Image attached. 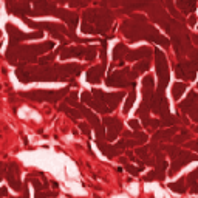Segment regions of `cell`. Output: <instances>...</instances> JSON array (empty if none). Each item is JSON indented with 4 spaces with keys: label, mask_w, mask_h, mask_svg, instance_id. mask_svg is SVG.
Listing matches in <instances>:
<instances>
[{
    "label": "cell",
    "mask_w": 198,
    "mask_h": 198,
    "mask_svg": "<svg viewBox=\"0 0 198 198\" xmlns=\"http://www.w3.org/2000/svg\"><path fill=\"white\" fill-rule=\"evenodd\" d=\"M82 20L93 23L97 30V34H105L112 27L113 16L107 9H87L82 14Z\"/></svg>",
    "instance_id": "1"
},
{
    "label": "cell",
    "mask_w": 198,
    "mask_h": 198,
    "mask_svg": "<svg viewBox=\"0 0 198 198\" xmlns=\"http://www.w3.org/2000/svg\"><path fill=\"white\" fill-rule=\"evenodd\" d=\"M68 88H62L59 91H51V90H33V91H25L22 93L23 97H28L31 101L36 102H56L59 99H62L67 94Z\"/></svg>",
    "instance_id": "2"
},
{
    "label": "cell",
    "mask_w": 198,
    "mask_h": 198,
    "mask_svg": "<svg viewBox=\"0 0 198 198\" xmlns=\"http://www.w3.org/2000/svg\"><path fill=\"white\" fill-rule=\"evenodd\" d=\"M155 65H156V73H158V79H160L158 91L164 93V88L169 82V67H167V59H166L164 53L160 51V50H155Z\"/></svg>",
    "instance_id": "3"
},
{
    "label": "cell",
    "mask_w": 198,
    "mask_h": 198,
    "mask_svg": "<svg viewBox=\"0 0 198 198\" xmlns=\"http://www.w3.org/2000/svg\"><path fill=\"white\" fill-rule=\"evenodd\" d=\"M196 71H198V61H184L175 67L177 78L183 81H193L196 78Z\"/></svg>",
    "instance_id": "4"
},
{
    "label": "cell",
    "mask_w": 198,
    "mask_h": 198,
    "mask_svg": "<svg viewBox=\"0 0 198 198\" xmlns=\"http://www.w3.org/2000/svg\"><path fill=\"white\" fill-rule=\"evenodd\" d=\"M93 97L96 101H101L102 104H105L110 110H115L118 107V104L122 101L124 93L118 91V93H104L101 90H93Z\"/></svg>",
    "instance_id": "5"
},
{
    "label": "cell",
    "mask_w": 198,
    "mask_h": 198,
    "mask_svg": "<svg viewBox=\"0 0 198 198\" xmlns=\"http://www.w3.org/2000/svg\"><path fill=\"white\" fill-rule=\"evenodd\" d=\"M6 31H8V34H9V45H17V43L22 42V40H33V39H39V37L43 36L40 31L25 34V33H22L19 28H16L14 25H11V23L6 25Z\"/></svg>",
    "instance_id": "6"
},
{
    "label": "cell",
    "mask_w": 198,
    "mask_h": 198,
    "mask_svg": "<svg viewBox=\"0 0 198 198\" xmlns=\"http://www.w3.org/2000/svg\"><path fill=\"white\" fill-rule=\"evenodd\" d=\"M190 161H198V155H193V153H189V152H186V150H181V153H180L177 158H173L172 167L169 169L167 175H175L178 170H181V169H183L184 166H187Z\"/></svg>",
    "instance_id": "7"
},
{
    "label": "cell",
    "mask_w": 198,
    "mask_h": 198,
    "mask_svg": "<svg viewBox=\"0 0 198 198\" xmlns=\"http://www.w3.org/2000/svg\"><path fill=\"white\" fill-rule=\"evenodd\" d=\"M19 175H20L19 166H17L16 163H9V164H8V170L5 172V177H6L9 186H11L14 190H17V192L22 189V183H20V180H19Z\"/></svg>",
    "instance_id": "8"
},
{
    "label": "cell",
    "mask_w": 198,
    "mask_h": 198,
    "mask_svg": "<svg viewBox=\"0 0 198 198\" xmlns=\"http://www.w3.org/2000/svg\"><path fill=\"white\" fill-rule=\"evenodd\" d=\"M104 126L107 127V141H113L118 138V135L122 132V122L118 118H105Z\"/></svg>",
    "instance_id": "9"
},
{
    "label": "cell",
    "mask_w": 198,
    "mask_h": 198,
    "mask_svg": "<svg viewBox=\"0 0 198 198\" xmlns=\"http://www.w3.org/2000/svg\"><path fill=\"white\" fill-rule=\"evenodd\" d=\"M56 17L62 19L68 27H70V33H73L78 27V22H79V16L76 13H71V11H67V9H62V8H57L56 9Z\"/></svg>",
    "instance_id": "10"
},
{
    "label": "cell",
    "mask_w": 198,
    "mask_h": 198,
    "mask_svg": "<svg viewBox=\"0 0 198 198\" xmlns=\"http://www.w3.org/2000/svg\"><path fill=\"white\" fill-rule=\"evenodd\" d=\"M87 48L84 46H61L57 48V53L62 61L70 59V57H85Z\"/></svg>",
    "instance_id": "11"
},
{
    "label": "cell",
    "mask_w": 198,
    "mask_h": 198,
    "mask_svg": "<svg viewBox=\"0 0 198 198\" xmlns=\"http://www.w3.org/2000/svg\"><path fill=\"white\" fill-rule=\"evenodd\" d=\"M178 108H181V110L186 112L187 115L196 113V112H198V93L190 91V93L187 94V99L178 105Z\"/></svg>",
    "instance_id": "12"
},
{
    "label": "cell",
    "mask_w": 198,
    "mask_h": 198,
    "mask_svg": "<svg viewBox=\"0 0 198 198\" xmlns=\"http://www.w3.org/2000/svg\"><path fill=\"white\" fill-rule=\"evenodd\" d=\"M130 70L126 68V70H122V71H115L112 73L110 76L105 79V84L108 87H126L127 85V79H126V74L129 73Z\"/></svg>",
    "instance_id": "13"
},
{
    "label": "cell",
    "mask_w": 198,
    "mask_h": 198,
    "mask_svg": "<svg viewBox=\"0 0 198 198\" xmlns=\"http://www.w3.org/2000/svg\"><path fill=\"white\" fill-rule=\"evenodd\" d=\"M6 8L9 9L11 14L20 17V19H25V16H31L33 9L28 3H11V2H6Z\"/></svg>",
    "instance_id": "14"
},
{
    "label": "cell",
    "mask_w": 198,
    "mask_h": 198,
    "mask_svg": "<svg viewBox=\"0 0 198 198\" xmlns=\"http://www.w3.org/2000/svg\"><path fill=\"white\" fill-rule=\"evenodd\" d=\"M57 6L48 2H34V9L31 13V16H48V14H56Z\"/></svg>",
    "instance_id": "15"
},
{
    "label": "cell",
    "mask_w": 198,
    "mask_h": 198,
    "mask_svg": "<svg viewBox=\"0 0 198 198\" xmlns=\"http://www.w3.org/2000/svg\"><path fill=\"white\" fill-rule=\"evenodd\" d=\"M104 71H105V64H101V65H96V67L90 68L87 71V81L90 84H99L104 78Z\"/></svg>",
    "instance_id": "16"
},
{
    "label": "cell",
    "mask_w": 198,
    "mask_h": 198,
    "mask_svg": "<svg viewBox=\"0 0 198 198\" xmlns=\"http://www.w3.org/2000/svg\"><path fill=\"white\" fill-rule=\"evenodd\" d=\"M152 56V50L148 46H142V48H138V50H133V51H129L127 54V61L130 62H135V61H139V59H148Z\"/></svg>",
    "instance_id": "17"
},
{
    "label": "cell",
    "mask_w": 198,
    "mask_h": 198,
    "mask_svg": "<svg viewBox=\"0 0 198 198\" xmlns=\"http://www.w3.org/2000/svg\"><path fill=\"white\" fill-rule=\"evenodd\" d=\"M78 110L82 113V116H85V118L88 119V122H90V126H91V127H94L96 130H99V129L102 127V126H101V121H99V118H97L96 115H93L88 108H85V107H82V105L79 104Z\"/></svg>",
    "instance_id": "18"
},
{
    "label": "cell",
    "mask_w": 198,
    "mask_h": 198,
    "mask_svg": "<svg viewBox=\"0 0 198 198\" xmlns=\"http://www.w3.org/2000/svg\"><path fill=\"white\" fill-rule=\"evenodd\" d=\"M96 144H97V147H99V150H101L105 156H108V158H115V156L118 155L116 150H115V145H110V144L104 142L102 139H96Z\"/></svg>",
    "instance_id": "19"
},
{
    "label": "cell",
    "mask_w": 198,
    "mask_h": 198,
    "mask_svg": "<svg viewBox=\"0 0 198 198\" xmlns=\"http://www.w3.org/2000/svg\"><path fill=\"white\" fill-rule=\"evenodd\" d=\"M175 132H177L175 127H170V129H166V130H160V132L155 133L153 141L155 142H158V141H169L173 136V133H175Z\"/></svg>",
    "instance_id": "20"
},
{
    "label": "cell",
    "mask_w": 198,
    "mask_h": 198,
    "mask_svg": "<svg viewBox=\"0 0 198 198\" xmlns=\"http://www.w3.org/2000/svg\"><path fill=\"white\" fill-rule=\"evenodd\" d=\"M127 54H129V50L124 43H118L113 50V59L115 61H122L124 57H127Z\"/></svg>",
    "instance_id": "21"
},
{
    "label": "cell",
    "mask_w": 198,
    "mask_h": 198,
    "mask_svg": "<svg viewBox=\"0 0 198 198\" xmlns=\"http://www.w3.org/2000/svg\"><path fill=\"white\" fill-rule=\"evenodd\" d=\"M132 91H130V94L127 96V101H126V105H124V108H122V113L124 115H127L129 112H130V108L133 107V104H135V99H136V93H135V82H132Z\"/></svg>",
    "instance_id": "22"
},
{
    "label": "cell",
    "mask_w": 198,
    "mask_h": 198,
    "mask_svg": "<svg viewBox=\"0 0 198 198\" xmlns=\"http://www.w3.org/2000/svg\"><path fill=\"white\" fill-rule=\"evenodd\" d=\"M16 78H17L22 84H30V82L33 81L31 73H30L28 70H25V68H19V70L16 71Z\"/></svg>",
    "instance_id": "23"
},
{
    "label": "cell",
    "mask_w": 198,
    "mask_h": 198,
    "mask_svg": "<svg viewBox=\"0 0 198 198\" xmlns=\"http://www.w3.org/2000/svg\"><path fill=\"white\" fill-rule=\"evenodd\" d=\"M186 84L184 82H177V84H173V87H172V96H173V99H180L183 94H184V91H186Z\"/></svg>",
    "instance_id": "24"
},
{
    "label": "cell",
    "mask_w": 198,
    "mask_h": 198,
    "mask_svg": "<svg viewBox=\"0 0 198 198\" xmlns=\"http://www.w3.org/2000/svg\"><path fill=\"white\" fill-rule=\"evenodd\" d=\"M169 186V189L172 190V192H177V193H184L186 192V184H184V178H180L178 181H175V183H170V184H167Z\"/></svg>",
    "instance_id": "25"
},
{
    "label": "cell",
    "mask_w": 198,
    "mask_h": 198,
    "mask_svg": "<svg viewBox=\"0 0 198 198\" xmlns=\"http://www.w3.org/2000/svg\"><path fill=\"white\" fill-rule=\"evenodd\" d=\"M177 6L180 9H183V13H192L195 8H196V3L195 2H184V0H178L177 2Z\"/></svg>",
    "instance_id": "26"
},
{
    "label": "cell",
    "mask_w": 198,
    "mask_h": 198,
    "mask_svg": "<svg viewBox=\"0 0 198 198\" xmlns=\"http://www.w3.org/2000/svg\"><path fill=\"white\" fill-rule=\"evenodd\" d=\"M61 110L62 112H65L71 119H81L82 118V113L81 112H78V110H74V108H71V107H67V105H61Z\"/></svg>",
    "instance_id": "27"
},
{
    "label": "cell",
    "mask_w": 198,
    "mask_h": 198,
    "mask_svg": "<svg viewBox=\"0 0 198 198\" xmlns=\"http://www.w3.org/2000/svg\"><path fill=\"white\" fill-rule=\"evenodd\" d=\"M148 68H150V61H148V59H144V61H139V62L135 64L133 71H136V73H142V71H147Z\"/></svg>",
    "instance_id": "28"
},
{
    "label": "cell",
    "mask_w": 198,
    "mask_h": 198,
    "mask_svg": "<svg viewBox=\"0 0 198 198\" xmlns=\"http://www.w3.org/2000/svg\"><path fill=\"white\" fill-rule=\"evenodd\" d=\"M81 31L85 33V34H97V30L93 23H88V22H84L82 20V25H81Z\"/></svg>",
    "instance_id": "29"
},
{
    "label": "cell",
    "mask_w": 198,
    "mask_h": 198,
    "mask_svg": "<svg viewBox=\"0 0 198 198\" xmlns=\"http://www.w3.org/2000/svg\"><path fill=\"white\" fill-rule=\"evenodd\" d=\"M148 110H150V105L142 102V104H141V107L138 108L136 115H138L139 118H142V121H147V119H148Z\"/></svg>",
    "instance_id": "30"
},
{
    "label": "cell",
    "mask_w": 198,
    "mask_h": 198,
    "mask_svg": "<svg viewBox=\"0 0 198 198\" xmlns=\"http://www.w3.org/2000/svg\"><path fill=\"white\" fill-rule=\"evenodd\" d=\"M147 135L145 133H141V132H135V133H132V139H135L136 142H138V145H141V144H144L145 141H147Z\"/></svg>",
    "instance_id": "31"
},
{
    "label": "cell",
    "mask_w": 198,
    "mask_h": 198,
    "mask_svg": "<svg viewBox=\"0 0 198 198\" xmlns=\"http://www.w3.org/2000/svg\"><path fill=\"white\" fill-rule=\"evenodd\" d=\"M97 56V48L96 46H87V51H85V59L87 61H93Z\"/></svg>",
    "instance_id": "32"
},
{
    "label": "cell",
    "mask_w": 198,
    "mask_h": 198,
    "mask_svg": "<svg viewBox=\"0 0 198 198\" xmlns=\"http://www.w3.org/2000/svg\"><path fill=\"white\" fill-rule=\"evenodd\" d=\"M81 101H82L84 104H87V105H90V107H91V104L94 102V97H93V94H91V93L84 91V93L81 94Z\"/></svg>",
    "instance_id": "33"
},
{
    "label": "cell",
    "mask_w": 198,
    "mask_h": 198,
    "mask_svg": "<svg viewBox=\"0 0 198 198\" xmlns=\"http://www.w3.org/2000/svg\"><path fill=\"white\" fill-rule=\"evenodd\" d=\"M187 183H189V186L192 187L193 184H196L198 183V167L193 170V172H190L189 175H187Z\"/></svg>",
    "instance_id": "34"
},
{
    "label": "cell",
    "mask_w": 198,
    "mask_h": 198,
    "mask_svg": "<svg viewBox=\"0 0 198 198\" xmlns=\"http://www.w3.org/2000/svg\"><path fill=\"white\" fill-rule=\"evenodd\" d=\"M164 150H166V152H167V153L172 156V160H173V158H177V156L181 153V150H180L178 147H175V145H169V147H164Z\"/></svg>",
    "instance_id": "35"
},
{
    "label": "cell",
    "mask_w": 198,
    "mask_h": 198,
    "mask_svg": "<svg viewBox=\"0 0 198 198\" xmlns=\"http://www.w3.org/2000/svg\"><path fill=\"white\" fill-rule=\"evenodd\" d=\"M142 124H144V126L145 127H150V129H158L160 126H161V121H158V119H150V118H148L147 121H142Z\"/></svg>",
    "instance_id": "36"
},
{
    "label": "cell",
    "mask_w": 198,
    "mask_h": 198,
    "mask_svg": "<svg viewBox=\"0 0 198 198\" xmlns=\"http://www.w3.org/2000/svg\"><path fill=\"white\" fill-rule=\"evenodd\" d=\"M28 181L33 184V187L36 189V192H42V189H46V187H45V184H43V183H40V181H39V180H36V178L28 177Z\"/></svg>",
    "instance_id": "37"
},
{
    "label": "cell",
    "mask_w": 198,
    "mask_h": 198,
    "mask_svg": "<svg viewBox=\"0 0 198 198\" xmlns=\"http://www.w3.org/2000/svg\"><path fill=\"white\" fill-rule=\"evenodd\" d=\"M175 122H177V118H173L172 115H169L166 118H161V126H164V127H170Z\"/></svg>",
    "instance_id": "38"
},
{
    "label": "cell",
    "mask_w": 198,
    "mask_h": 198,
    "mask_svg": "<svg viewBox=\"0 0 198 198\" xmlns=\"http://www.w3.org/2000/svg\"><path fill=\"white\" fill-rule=\"evenodd\" d=\"M67 102H68L70 105H74V107L78 108V107H79V102H78V93H76V91H73V93L67 97Z\"/></svg>",
    "instance_id": "39"
},
{
    "label": "cell",
    "mask_w": 198,
    "mask_h": 198,
    "mask_svg": "<svg viewBox=\"0 0 198 198\" xmlns=\"http://www.w3.org/2000/svg\"><path fill=\"white\" fill-rule=\"evenodd\" d=\"M50 196H57V192H36V196L34 198H50Z\"/></svg>",
    "instance_id": "40"
},
{
    "label": "cell",
    "mask_w": 198,
    "mask_h": 198,
    "mask_svg": "<svg viewBox=\"0 0 198 198\" xmlns=\"http://www.w3.org/2000/svg\"><path fill=\"white\" fill-rule=\"evenodd\" d=\"M189 138V133H187V130H181V136H177V138H173V141H175L177 144H183L186 139Z\"/></svg>",
    "instance_id": "41"
},
{
    "label": "cell",
    "mask_w": 198,
    "mask_h": 198,
    "mask_svg": "<svg viewBox=\"0 0 198 198\" xmlns=\"http://www.w3.org/2000/svg\"><path fill=\"white\" fill-rule=\"evenodd\" d=\"M126 169H127V172L129 173H132V175H138L139 172H142V166H139V167H135V166H132V164H129V166H126Z\"/></svg>",
    "instance_id": "42"
},
{
    "label": "cell",
    "mask_w": 198,
    "mask_h": 198,
    "mask_svg": "<svg viewBox=\"0 0 198 198\" xmlns=\"http://www.w3.org/2000/svg\"><path fill=\"white\" fill-rule=\"evenodd\" d=\"M53 57H54L53 54H50V56H45V57H40V59H39V65H42V67H46L50 61H53Z\"/></svg>",
    "instance_id": "43"
},
{
    "label": "cell",
    "mask_w": 198,
    "mask_h": 198,
    "mask_svg": "<svg viewBox=\"0 0 198 198\" xmlns=\"http://www.w3.org/2000/svg\"><path fill=\"white\" fill-rule=\"evenodd\" d=\"M107 42H102V48H101V61L105 62V57H107Z\"/></svg>",
    "instance_id": "44"
},
{
    "label": "cell",
    "mask_w": 198,
    "mask_h": 198,
    "mask_svg": "<svg viewBox=\"0 0 198 198\" xmlns=\"http://www.w3.org/2000/svg\"><path fill=\"white\" fill-rule=\"evenodd\" d=\"M129 124H130V127H132L135 132H139V127H141V126H139V122H138L136 119H130Z\"/></svg>",
    "instance_id": "45"
},
{
    "label": "cell",
    "mask_w": 198,
    "mask_h": 198,
    "mask_svg": "<svg viewBox=\"0 0 198 198\" xmlns=\"http://www.w3.org/2000/svg\"><path fill=\"white\" fill-rule=\"evenodd\" d=\"M79 129L85 133V135H90V126H88V124H85V122H81L79 124Z\"/></svg>",
    "instance_id": "46"
},
{
    "label": "cell",
    "mask_w": 198,
    "mask_h": 198,
    "mask_svg": "<svg viewBox=\"0 0 198 198\" xmlns=\"http://www.w3.org/2000/svg\"><path fill=\"white\" fill-rule=\"evenodd\" d=\"M186 145L190 147L192 150H196V152H198V141H189V142H186Z\"/></svg>",
    "instance_id": "47"
},
{
    "label": "cell",
    "mask_w": 198,
    "mask_h": 198,
    "mask_svg": "<svg viewBox=\"0 0 198 198\" xmlns=\"http://www.w3.org/2000/svg\"><path fill=\"white\" fill-rule=\"evenodd\" d=\"M85 5H87V2H70V6H76V8L85 6Z\"/></svg>",
    "instance_id": "48"
},
{
    "label": "cell",
    "mask_w": 198,
    "mask_h": 198,
    "mask_svg": "<svg viewBox=\"0 0 198 198\" xmlns=\"http://www.w3.org/2000/svg\"><path fill=\"white\" fill-rule=\"evenodd\" d=\"M5 196H8V190H6V187H0V198H5Z\"/></svg>",
    "instance_id": "49"
},
{
    "label": "cell",
    "mask_w": 198,
    "mask_h": 198,
    "mask_svg": "<svg viewBox=\"0 0 198 198\" xmlns=\"http://www.w3.org/2000/svg\"><path fill=\"white\" fill-rule=\"evenodd\" d=\"M195 23H196V17H195V16H190V17H189V25H192V27H193Z\"/></svg>",
    "instance_id": "50"
},
{
    "label": "cell",
    "mask_w": 198,
    "mask_h": 198,
    "mask_svg": "<svg viewBox=\"0 0 198 198\" xmlns=\"http://www.w3.org/2000/svg\"><path fill=\"white\" fill-rule=\"evenodd\" d=\"M190 192H192V193H198V183L193 184V186L190 187Z\"/></svg>",
    "instance_id": "51"
},
{
    "label": "cell",
    "mask_w": 198,
    "mask_h": 198,
    "mask_svg": "<svg viewBox=\"0 0 198 198\" xmlns=\"http://www.w3.org/2000/svg\"><path fill=\"white\" fill-rule=\"evenodd\" d=\"M190 118H192V121H193V122H198V112H196V113H193V115H190Z\"/></svg>",
    "instance_id": "52"
},
{
    "label": "cell",
    "mask_w": 198,
    "mask_h": 198,
    "mask_svg": "<svg viewBox=\"0 0 198 198\" xmlns=\"http://www.w3.org/2000/svg\"><path fill=\"white\" fill-rule=\"evenodd\" d=\"M192 40H193L195 43H198V34H193V36H192Z\"/></svg>",
    "instance_id": "53"
},
{
    "label": "cell",
    "mask_w": 198,
    "mask_h": 198,
    "mask_svg": "<svg viewBox=\"0 0 198 198\" xmlns=\"http://www.w3.org/2000/svg\"><path fill=\"white\" fill-rule=\"evenodd\" d=\"M127 156H129L130 160H135V156H133V153H132V152H127Z\"/></svg>",
    "instance_id": "54"
},
{
    "label": "cell",
    "mask_w": 198,
    "mask_h": 198,
    "mask_svg": "<svg viewBox=\"0 0 198 198\" xmlns=\"http://www.w3.org/2000/svg\"><path fill=\"white\" fill-rule=\"evenodd\" d=\"M195 132H196V133H198V126H196V127H195Z\"/></svg>",
    "instance_id": "55"
}]
</instances>
